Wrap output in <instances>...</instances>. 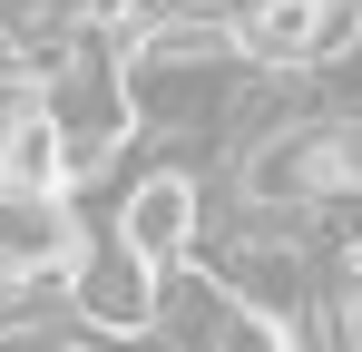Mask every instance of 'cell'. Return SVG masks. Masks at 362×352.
Here are the masks:
<instances>
[{
  "label": "cell",
  "mask_w": 362,
  "mask_h": 352,
  "mask_svg": "<svg viewBox=\"0 0 362 352\" xmlns=\"http://www.w3.org/2000/svg\"><path fill=\"white\" fill-rule=\"evenodd\" d=\"M196 225H206V176L196 167H147V176H127V196H118V245L147 264V274H177V264H196Z\"/></svg>",
  "instance_id": "obj_1"
},
{
  "label": "cell",
  "mask_w": 362,
  "mask_h": 352,
  "mask_svg": "<svg viewBox=\"0 0 362 352\" xmlns=\"http://www.w3.org/2000/svg\"><path fill=\"white\" fill-rule=\"evenodd\" d=\"M147 313H157V274L118 235H78V254H69V323L78 333H147Z\"/></svg>",
  "instance_id": "obj_2"
},
{
  "label": "cell",
  "mask_w": 362,
  "mask_h": 352,
  "mask_svg": "<svg viewBox=\"0 0 362 352\" xmlns=\"http://www.w3.org/2000/svg\"><path fill=\"white\" fill-rule=\"evenodd\" d=\"M235 313H245V303L216 284L206 264H177V274H157V313H147V343H157V352H206L216 333H226V323H235Z\"/></svg>",
  "instance_id": "obj_3"
},
{
  "label": "cell",
  "mask_w": 362,
  "mask_h": 352,
  "mask_svg": "<svg viewBox=\"0 0 362 352\" xmlns=\"http://www.w3.org/2000/svg\"><path fill=\"white\" fill-rule=\"evenodd\" d=\"M206 352H284V323L245 303V313H235V323H226V333H216V343H206Z\"/></svg>",
  "instance_id": "obj_4"
},
{
  "label": "cell",
  "mask_w": 362,
  "mask_h": 352,
  "mask_svg": "<svg viewBox=\"0 0 362 352\" xmlns=\"http://www.w3.org/2000/svg\"><path fill=\"white\" fill-rule=\"evenodd\" d=\"M0 88H30V69H20V49H10V30H0Z\"/></svg>",
  "instance_id": "obj_5"
}]
</instances>
